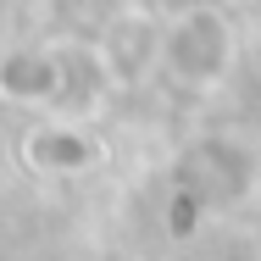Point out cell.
I'll return each mask as SVG.
<instances>
[{
    "mask_svg": "<svg viewBox=\"0 0 261 261\" xmlns=\"http://www.w3.org/2000/svg\"><path fill=\"white\" fill-rule=\"evenodd\" d=\"M61 45H11L0 50V100L28 106V111H50L61 100Z\"/></svg>",
    "mask_w": 261,
    "mask_h": 261,
    "instance_id": "4",
    "label": "cell"
},
{
    "mask_svg": "<svg viewBox=\"0 0 261 261\" xmlns=\"http://www.w3.org/2000/svg\"><path fill=\"white\" fill-rule=\"evenodd\" d=\"M6 22H11V6H6V0H0V34H6Z\"/></svg>",
    "mask_w": 261,
    "mask_h": 261,
    "instance_id": "8",
    "label": "cell"
},
{
    "mask_svg": "<svg viewBox=\"0 0 261 261\" xmlns=\"http://www.w3.org/2000/svg\"><path fill=\"white\" fill-rule=\"evenodd\" d=\"M256 189V156L228 139V134H200L184 145V156L172 161V206L167 228L178 239H195V228L222 217V211L245 206Z\"/></svg>",
    "mask_w": 261,
    "mask_h": 261,
    "instance_id": "1",
    "label": "cell"
},
{
    "mask_svg": "<svg viewBox=\"0 0 261 261\" xmlns=\"http://www.w3.org/2000/svg\"><path fill=\"white\" fill-rule=\"evenodd\" d=\"M117 11H128V0H50V22L61 39H95Z\"/></svg>",
    "mask_w": 261,
    "mask_h": 261,
    "instance_id": "6",
    "label": "cell"
},
{
    "mask_svg": "<svg viewBox=\"0 0 261 261\" xmlns=\"http://www.w3.org/2000/svg\"><path fill=\"white\" fill-rule=\"evenodd\" d=\"M239 61V39H233V22L222 6L211 0H189V6H172L161 17V72L167 84L189 89V95H206L217 89Z\"/></svg>",
    "mask_w": 261,
    "mask_h": 261,
    "instance_id": "2",
    "label": "cell"
},
{
    "mask_svg": "<svg viewBox=\"0 0 261 261\" xmlns=\"http://www.w3.org/2000/svg\"><path fill=\"white\" fill-rule=\"evenodd\" d=\"M189 261H256V250H250L245 239H211V245H200Z\"/></svg>",
    "mask_w": 261,
    "mask_h": 261,
    "instance_id": "7",
    "label": "cell"
},
{
    "mask_svg": "<svg viewBox=\"0 0 261 261\" xmlns=\"http://www.w3.org/2000/svg\"><path fill=\"white\" fill-rule=\"evenodd\" d=\"M256 78H261V45H256Z\"/></svg>",
    "mask_w": 261,
    "mask_h": 261,
    "instance_id": "9",
    "label": "cell"
},
{
    "mask_svg": "<svg viewBox=\"0 0 261 261\" xmlns=\"http://www.w3.org/2000/svg\"><path fill=\"white\" fill-rule=\"evenodd\" d=\"M95 50L106 61V78L111 89H139L150 72H161V17L150 11H117L95 34Z\"/></svg>",
    "mask_w": 261,
    "mask_h": 261,
    "instance_id": "3",
    "label": "cell"
},
{
    "mask_svg": "<svg viewBox=\"0 0 261 261\" xmlns=\"http://www.w3.org/2000/svg\"><path fill=\"white\" fill-rule=\"evenodd\" d=\"M22 161L39 172H56V178H78L106 161V145L84 128V117H50L34 134H22Z\"/></svg>",
    "mask_w": 261,
    "mask_h": 261,
    "instance_id": "5",
    "label": "cell"
}]
</instances>
